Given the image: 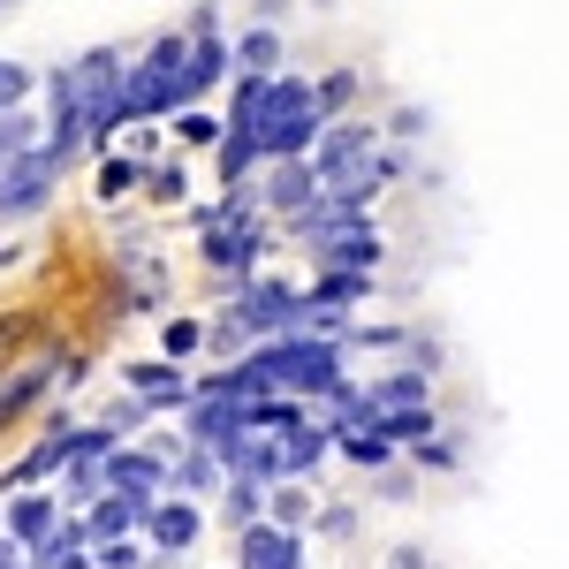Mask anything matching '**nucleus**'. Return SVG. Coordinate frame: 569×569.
I'll list each match as a JSON object with an SVG mask.
<instances>
[{"instance_id": "nucleus-1", "label": "nucleus", "mask_w": 569, "mask_h": 569, "mask_svg": "<svg viewBox=\"0 0 569 569\" xmlns=\"http://www.w3.org/2000/svg\"><path fill=\"white\" fill-rule=\"evenodd\" d=\"M190 107V39H152L144 61H130V77H122V122H160V114H176Z\"/></svg>"}, {"instance_id": "nucleus-2", "label": "nucleus", "mask_w": 569, "mask_h": 569, "mask_svg": "<svg viewBox=\"0 0 569 569\" xmlns=\"http://www.w3.org/2000/svg\"><path fill=\"white\" fill-rule=\"evenodd\" d=\"M319 130H327V114H319L311 84H305V77H273L266 99H259V122H251L259 152H266V160H311Z\"/></svg>"}, {"instance_id": "nucleus-3", "label": "nucleus", "mask_w": 569, "mask_h": 569, "mask_svg": "<svg viewBox=\"0 0 569 569\" xmlns=\"http://www.w3.org/2000/svg\"><path fill=\"white\" fill-rule=\"evenodd\" d=\"M342 350H350V342H335V335H273V342H259V365L273 372V388H281V395L319 402L327 388L350 380V372H342Z\"/></svg>"}, {"instance_id": "nucleus-4", "label": "nucleus", "mask_w": 569, "mask_h": 569, "mask_svg": "<svg viewBox=\"0 0 569 569\" xmlns=\"http://www.w3.org/2000/svg\"><path fill=\"white\" fill-rule=\"evenodd\" d=\"M61 77H69L77 107H84V144H107V137L122 130V77H130V61L114 46H84Z\"/></svg>"}, {"instance_id": "nucleus-5", "label": "nucleus", "mask_w": 569, "mask_h": 569, "mask_svg": "<svg viewBox=\"0 0 569 569\" xmlns=\"http://www.w3.org/2000/svg\"><path fill=\"white\" fill-rule=\"evenodd\" d=\"M228 319H236L251 342L297 335V327H305V289H289V281H243V289H228Z\"/></svg>"}, {"instance_id": "nucleus-6", "label": "nucleus", "mask_w": 569, "mask_h": 569, "mask_svg": "<svg viewBox=\"0 0 569 569\" xmlns=\"http://www.w3.org/2000/svg\"><path fill=\"white\" fill-rule=\"evenodd\" d=\"M53 182H61V168L39 152H23V160H0V220H31L46 213V198H53Z\"/></svg>"}, {"instance_id": "nucleus-7", "label": "nucleus", "mask_w": 569, "mask_h": 569, "mask_svg": "<svg viewBox=\"0 0 569 569\" xmlns=\"http://www.w3.org/2000/svg\"><path fill=\"white\" fill-rule=\"evenodd\" d=\"M357 168H372V130H365V122H327L319 144H311V176H319V190H342Z\"/></svg>"}, {"instance_id": "nucleus-8", "label": "nucleus", "mask_w": 569, "mask_h": 569, "mask_svg": "<svg viewBox=\"0 0 569 569\" xmlns=\"http://www.w3.org/2000/svg\"><path fill=\"white\" fill-rule=\"evenodd\" d=\"M99 479H107V493H122V501H137V509H152V501L168 493V463H160L152 448H130V440H114V456L99 463Z\"/></svg>"}, {"instance_id": "nucleus-9", "label": "nucleus", "mask_w": 569, "mask_h": 569, "mask_svg": "<svg viewBox=\"0 0 569 569\" xmlns=\"http://www.w3.org/2000/svg\"><path fill=\"white\" fill-rule=\"evenodd\" d=\"M53 525H61V501L53 493H8V509H0V539H16L23 555H39L46 539H53Z\"/></svg>"}, {"instance_id": "nucleus-10", "label": "nucleus", "mask_w": 569, "mask_h": 569, "mask_svg": "<svg viewBox=\"0 0 569 569\" xmlns=\"http://www.w3.org/2000/svg\"><path fill=\"white\" fill-rule=\"evenodd\" d=\"M319 198V176H311V160H266V182H259V206L273 220H297Z\"/></svg>"}, {"instance_id": "nucleus-11", "label": "nucleus", "mask_w": 569, "mask_h": 569, "mask_svg": "<svg viewBox=\"0 0 569 569\" xmlns=\"http://www.w3.org/2000/svg\"><path fill=\"white\" fill-rule=\"evenodd\" d=\"M236 569H305V531L243 525L236 531Z\"/></svg>"}, {"instance_id": "nucleus-12", "label": "nucleus", "mask_w": 569, "mask_h": 569, "mask_svg": "<svg viewBox=\"0 0 569 569\" xmlns=\"http://www.w3.org/2000/svg\"><path fill=\"white\" fill-rule=\"evenodd\" d=\"M182 433L190 448H228V440H243V402H228V395H190V410H182Z\"/></svg>"}, {"instance_id": "nucleus-13", "label": "nucleus", "mask_w": 569, "mask_h": 569, "mask_svg": "<svg viewBox=\"0 0 569 569\" xmlns=\"http://www.w3.org/2000/svg\"><path fill=\"white\" fill-rule=\"evenodd\" d=\"M122 388H130L144 410H190L198 380H190L182 365H130V372H122Z\"/></svg>"}, {"instance_id": "nucleus-14", "label": "nucleus", "mask_w": 569, "mask_h": 569, "mask_svg": "<svg viewBox=\"0 0 569 569\" xmlns=\"http://www.w3.org/2000/svg\"><path fill=\"white\" fill-rule=\"evenodd\" d=\"M319 259V273H372L380 266V236H372V220H357V228H342L327 251H311Z\"/></svg>"}, {"instance_id": "nucleus-15", "label": "nucleus", "mask_w": 569, "mask_h": 569, "mask_svg": "<svg viewBox=\"0 0 569 569\" xmlns=\"http://www.w3.org/2000/svg\"><path fill=\"white\" fill-rule=\"evenodd\" d=\"M144 531H152V547H198V531H206V517L190 509V501H176V493H160L152 509H144Z\"/></svg>"}, {"instance_id": "nucleus-16", "label": "nucleus", "mask_w": 569, "mask_h": 569, "mask_svg": "<svg viewBox=\"0 0 569 569\" xmlns=\"http://www.w3.org/2000/svg\"><path fill=\"white\" fill-rule=\"evenodd\" d=\"M53 372H61V365H8V372H0V426H16L31 402H46Z\"/></svg>"}, {"instance_id": "nucleus-17", "label": "nucleus", "mask_w": 569, "mask_h": 569, "mask_svg": "<svg viewBox=\"0 0 569 569\" xmlns=\"http://www.w3.org/2000/svg\"><path fill=\"white\" fill-rule=\"evenodd\" d=\"M327 402V418H335V433H380V402L357 388V380H342V388L319 395Z\"/></svg>"}, {"instance_id": "nucleus-18", "label": "nucleus", "mask_w": 569, "mask_h": 569, "mask_svg": "<svg viewBox=\"0 0 569 569\" xmlns=\"http://www.w3.org/2000/svg\"><path fill=\"white\" fill-rule=\"evenodd\" d=\"M84 525H91V547H107V539L144 531V509H137V501H122V493H99V501L84 509Z\"/></svg>"}, {"instance_id": "nucleus-19", "label": "nucleus", "mask_w": 569, "mask_h": 569, "mask_svg": "<svg viewBox=\"0 0 569 569\" xmlns=\"http://www.w3.org/2000/svg\"><path fill=\"white\" fill-rule=\"evenodd\" d=\"M168 486H182V493H220V486H228V463H220L213 448H182Z\"/></svg>"}, {"instance_id": "nucleus-20", "label": "nucleus", "mask_w": 569, "mask_h": 569, "mask_svg": "<svg viewBox=\"0 0 569 569\" xmlns=\"http://www.w3.org/2000/svg\"><path fill=\"white\" fill-rule=\"evenodd\" d=\"M46 471H61V440H53V433H46L39 448H31V456H16V463L0 471V493H31V486H39Z\"/></svg>"}, {"instance_id": "nucleus-21", "label": "nucleus", "mask_w": 569, "mask_h": 569, "mask_svg": "<svg viewBox=\"0 0 569 569\" xmlns=\"http://www.w3.org/2000/svg\"><path fill=\"white\" fill-rule=\"evenodd\" d=\"M228 69H236V53H228L213 31H198V39H190V99H198V91H213Z\"/></svg>"}, {"instance_id": "nucleus-22", "label": "nucleus", "mask_w": 569, "mask_h": 569, "mask_svg": "<svg viewBox=\"0 0 569 569\" xmlns=\"http://www.w3.org/2000/svg\"><path fill=\"white\" fill-rule=\"evenodd\" d=\"M365 395H372L380 410H410V402H433V372H380Z\"/></svg>"}, {"instance_id": "nucleus-23", "label": "nucleus", "mask_w": 569, "mask_h": 569, "mask_svg": "<svg viewBox=\"0 0 569 569\" xmlns=\"http://www.w3.org/2000/svg\"><path fill=\"white\" fill-rule=\"evenodd\" d=\"M114 456V433L107 426H77V433L61 440V471H99Z\"/></svg>"}, {"instance_id": "nucleus-24", "label": "nucleus", "mask_w": 569, "mask_h": 569, "mask_svg": "<svg viewBox=\"0 0 569 569\" xmlns=\"http://www.w3.org/2000/svg\"><path fill=\"white\" fill-rule=\"evenodd\" d=\"M266 525H281V531H305V525H311V493H305L297 479L266 486Z\"/></svg>"}, {"instance_id": "nucleus-25", "label": "nucleus", "mask_w": 569, "mask_h": 569, "mask_svg": "<svg viewBox=\"0 0 569 569\" xmlns=\"http://www.w3.org/2000/svg\"><path fill=\"white\" fill-rule=\"evenodd\" d=\"M327 448H335V433H327V426H297V433H289V479H311V471H319V463H327Z\"/></svg>"}, {"instance_id": "nucleus-26", "label": "nucleus", "mask_w": 569, "mask_h": 569, "mask_svg": "<svg viewBox=\"0 0 569 569\" xmlns=\"http://www.w3.org/2000/svg\"><path fill=\"white\" fill-rule=\"evenodd\" d=\"M311 305H335V311H357L372 297V273H319V289H305Z\"/></svg>"}, {"instance_id": "nucleus-27", "label": "nucleus", "mask_w": 569, "mask_h": 569, "mask_svg": "<svg viewBox=\"0 0 569 569\" xmlns=\"http://www.w3.org/2000/svg\"><path fill=\"white\" fill-rule=\"evenodd\" d=\"M380 433L395 448H418V440H433V402H410V410H380Z\"/></svg>"}, {"instance_id": "nucleus-28", "label": "nucleus", "mask_w": 569, "mask_h": 569, "mask_svg": "<svg viewBox=\"0 0 569 569\" xmlns=\"http://www.w3.org/2000/svg\"><path fill=\"white\" fill-rule=\"evenodd\" d=\"M335 448L350 456L357 471H395V440L388 433H335Z\"/></svg>"}, {"instance_id": "nucleus-29", "label": "nucleus", "mask_w": 569, "mask_h": 569, "mask_svg": "<svg viewBox=\"0 0 569 569\" xmlns=\"http://www.w3.org/2000/svg\"><path fill=\"white\" fill-rule=\"evenodd\" d=\"M251 168H266L259 137H251V130H220V176H228V182H243Z\"/></svg>"}, {"instance_id": "nucleus-30", "label": "nucleus", "mask_w": 569, "mask_h": 569, "mask_svg": "<svg viewBox=\"0 0 569 569\" xmlns=\"http://www.w3.org/2000/svg\"><path fill=\"white\" fill-rule=\"evenodd\" d=\"M220 509H228V525H236V531H243V525H266V486L228 479V486H220Z\"/></svg>"}, {"instance_id": "nucleus-31", "label": "nucleus", "mask_w": 569, "mask_h": 569, "mask_svg": "<svg viewBox=\"0 0 569 569\" xmlns=\"http://www.w3.org/2000/svg\"><path fill=\"white\" fill-rule=\"evenodd\" d=\"M273 61H281V39H273L266 23L236 39V69H243V77H273Z\"/></svg>"}, {"instance_id": "nucleus-32", "label": "nucleus", "mask_w": 569, "mask_h": 569, "mask_svg": "<svg viewBox=\"0 0 569 569\" xmlns=\"http://www.w3.org/2000/svg\"><path fill=\"white\" fill-rule=\"evenodd\" d=\"M266 84H273V77H243V69H236V91H228V122H220V130H251V122H259Z\"/></svg>"}, {"instance_id": "nucleus-33", "label": "nucleus", "mask_w": 569, "mask_h": 569, "mask_svg": "<svg viewBox=\"0 0 569 569\" xmlns=\"http://www.w3.org/2000/svg\"><path fill=\"white\" fill-rule=\"evenodd\" d=\"M39 144H46V130L23 114V107H16V114H0V160H23V152H39Z\"/></svg>"}, {"instance_id": "nucleus-34", "label": "nucleus", "mask_w": 569, "mask_h": 569, "mask_svg": "<svg viewBox=\"0 0 569 569\" xmlns=\"http://www.w3.org/2000/svg\"><path fill=\"white\" fill-rule=\"evenodd\" d=\"M311 99H319V114L335 122V114L357 99V77H350V69H335V77H319V84H311Z\"/></svg>"}, {"instance_id": "nucleus-35", "label": "nucleus", "mask_w": 569, "mask_h": 569, "mask_svg": "<svg viewBox=\"0 0 569 569\" xmlns=\"http://www.w3.org/2000/svg\"><path fill=\"white\" fill-rule=\"evenodd\" d=\"M198 342H206V327H198V319H168V335H160L168 365H190V357H198Z\"/></svg>"}, {"instance_id": "nucleus-36", "label": "nucleus", "mask_w": 569, "mask_h": 569, "mask_svg": "<svg viewBox=\"0 0 569 569\" xmlns=\"http://www.w3.org/2000/svg\"><path fill=\"white\" fill-rule=\"evenodd\" d=\"M31 335H39V319H31V311H8V319H0V372L23 357V342H31Z\"/></svg>"}, {"instance_id": "nucleus-37", "label": "nucleus", "mask_w": 569, "mask_h": 569, "mask_svg": "<svg viewBox=\"0 0 569 569\" xmlns=\"http://www.w3.org/2000/svg\"><path fill=\"white\" fill-rule=\"evenodd\" d=\"M137 182H144V160H107V168H99V198H122Z\"/></svg>"}, {"instance_id": "nucleus-38", "label": "nucleus", "mask_w": 569, "mask_h": 569, "mask_svg": "<svg viewBox=\"0 0 569 569\" xmlns=\"http://www.w3.org/2000/svg\"><path fill=\"white\" fill-rule=\"evenodd\" d=\"M23 99H31V69L23 61H0V114H16Z\"/></svg>"}, {"instance_id": "nucleus-39", "label": "nucleus", "mask_w": 569, "mask_h": 569, "mask_svg": "<svg viewBox=\"0 0 569 569\" xmlns=\"http://www.w3.org/2000/svg\"><path fill=\"white\" fill-rule=\"evenodd\" d=\"M311 525H319V539H357V509H350V501H327Z\"/></svg>"}, {"instance_id": "nucleus-40", "label": "nucleus", "mask_w": 569, "mask_h": 569, "mask_svg": "<svg viewBox=\"0 0 569 569\" xmlns=\"http://www.w3.org/2000/svg\"><path fill=\"white\" fill-rule=\"evenodd\" d=\"M144 418H152V410H144V402L130 395V402H114V410H107V433H114V440H130L137 426H144Z\"/></svg>"}, {"instance_id": "nucleus-41", "label": "nucleus", "mask_w": 569, "mask_h": 569, "mask_svg": "<svg viewBox=\"0 0 569 569\" xmlns=\"http://www.w3.org/2000/svg\"><path fill=\"white\" fill-rule=\"evenodd\" d=\"M410 456H418V471H456V448L448 440H418Z\"/></svg>"}, {"instance_id": "nucleus-42", "label": "nucleus", "mask_w": 569, "mask_h": 569, "mask_svg": "<svg viewBox=\"0 0 569 569\" xmlns=\"http://www.w3.org/2000/svg\"><path fill=\"white\" fill-rule=\"evenodd\" d=\"M91 562L99 569H137V547L130 539H107V547H91Z\"/></svg>"}, {"instance_id": "nucleus-43", "label": "nucleus", "mask_w": 569, "mask_h": 569, "mask_svg": "<svg viewBox=\"0 0 569 569\" xmlns=\"http://www.w3.org/2000/svg\"><path fill=\"white\" fill-rule=\"evenodd\" d=\"M144 182H152V198H168V206L182 198V176H176V168H160V176H144Z\"/></svg>"}, {"instance_id": "nucleus-44", "label": "nucleus", "mask_w": 569, "mask_h": 569, "mask_svg": "<svg viewBox=\"0 0 569 569\" xmlns=\"http://www.w3.org/2000/svg\"><path fill=\"white\" fill-rule=\"evenodd\" d=\"M182 137H190V144H220V130H213V122H198V114H182Z\"/></svg>"}, {"instance_id": "nucleus-45", "label": "nucleus", "mask_w": 569, "mask_h": 569, "mask_svg": "<svg viewBox=\"0 0 569 569\" xmlns=\"http://www.w3.org/2000/svg\"><path fill=\"white\" fill-rule=\"evenodd\" d=\"M388 569H426V555H418V547H395V555H388Z\"/></svg>"}]
</instances>
